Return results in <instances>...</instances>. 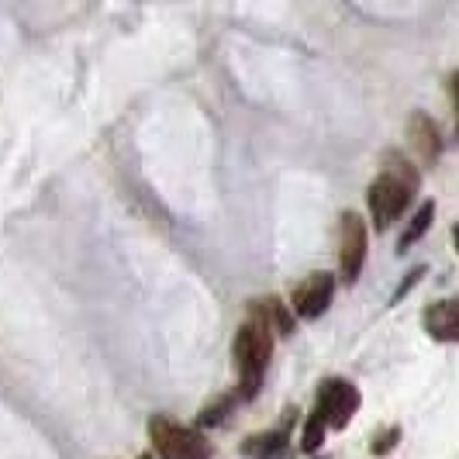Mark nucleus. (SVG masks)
Instances as JSON below:
<instances>
[{"label":"nucleus","mask_w":459,"mask_h":459,"mask_svg":"<svg viewBox=\"0 0 459 459\" xmlns=\"http://www.w3.org/2000/svg\"><path fill=\"white\" fill-rule=\"evenodd\" d=\"M273 328L266 322L259 300H253V318L238 328L235 335V369H238V397L242 401H253L263 384V373L270 363V352H273Z\"/></svg>","instance_id":"nucleus-1"},{"label":"nucleus","mask_w":459,"mask_h":459,"mask_svg":"<svg viewBox=\"0 0 459 459\" xmlns=\"http://www.w3.org/2000/svg\"><path fill=\"white\" fill-rule=\"evenodd\" d=\"M414 186H418V173H414L411 166L404 162V169H387V173H380L373 184H369V214H373V221H377V229H387L394 218L408 207L411 201Z\"/></svg>","instance_id":"nucleus-2"},{"label":"nucleus","mask_w":459,"mask_h":459,"mask_svg":"<svg viewBox=\"0 0 459 459\" xmlns=\"http://www.w3.org/2000/svg\"><path fill=\"white\" fill-rule=\"evenodd\" d=\"M149 436H152V446L162 459H211V446L204 442L201 432L184 429V425H177L162 414H156L149 421Z\"/></svg>","instance_id":"nucleus-3"},{"label":"nucleus","mask_w":459,"mask_h":459,"mask_svg":"<svg viewBox=\"0 0 459 459\" xmlns=\"http://www.w3.org/2000/svg\"><path fill=\"white\" fill-rule=\"evenodd\" d=\"M363 263H367V225L359 214H342V225H339V270H342L345 283H356L363 273Z\"/></svg>","instance_id":"nucleus-4"},{"label":"nucleus","mask_w":459,"mask_h":459,"mask_svg":"<svg viewBox=\"0 0 459 459\" xmlns=\"http://www.w3.org/2000/svg\"><path fill=\"white\" fill-rule=\"evenodd\" d=\"M315 408L325 414V421L332 429H345L349 418L359 408V391L352 384H345V380H328L322 391H318V404Z\"/></svg>","instance_id":"nucleus-5"},{"label":"nucleus","mask_w":459,"mask_h":459,"mask_svg":"<svg viewBox=\"0 0 459 459\" xmlns=\"http://www.w3.org/2000/svg\"><path fill=\"white\" fill-rule=\"evenodd\" d=\"M332 294H335V280H332V273H311L298 290H294V311H298L300 318L315 322V318H322L325 311H328Z\"/></svg>","instance_id":"nucleus-6"},{"label":"nucleus","mask_w":459,"mask_h":459,"mask_svg":"<svg viewBox=\"0 0 459 459\" xmlns=\"http://www.w3.org/2000/svg\"><path fill=\"white\" fill-rule=\"evenodd\" d=\"M425 328L429 335H436L438 342H456L459 335V311L456 300H438L425 311Z\"/></svg>","instance_id":"nucleus-7"},{"label":"nucleus","mask_w":459,"mask_h":459,"mask_svg":"<svg viewBox=\"0 0 459 459\" xmlns=\"http://www.w3.org/2000/svg\"><path fill=\"white\" fill-rule=\"evenodd\" d=\"M411 135H414V145H418V152H421V160L425 162H436L438 152H442V138H438V125L432 117L425 115H414L411 117Z\"/></svg>","instance_id":"nucleus-8"},{"label":"nucleus","mask_w":459,"mask_h":459,"mask_svg":"<svg viewBox=\"0 0 459 459\" xmlns=\"http://www.w3.org/2000/svg\"><path fill=\"white\" fill-rule=\"evenodd\" d=\"M246 456L249 459H276L287 453V429H276V432H263V436H253L246 446Z\"/></svg>","instance_id":"nucleus-9"},{"label":"nucleus","mask_w":459,"mask_h":459,"mask_svg":"<svg viewBox=\"0 0 459 459\" xmlns=\"http://www.w3.org/2000/svg\"><path fill=\"white\" fill-rule=\"evenodd\" d=\"M259 307H263V315H266L270 328H276L280 335H290V332H294V315L287 311V304H283V300L266 298V300H259Z\"/></svg>","instance_id":"nucleus-10"},{"label":"nucleus","mask_w":459,"mask_h":459,"mask_svg":"<svg viewBox=\"0 0 459 459\" xmlns=\"http://www.w3.org/2000/svg\"><path fill=\"white\" fill-rule=\"evenodd\" d=\"M432 218H436V204L429 201V204H421L418 207V214L411 218V225H408V231L401 235V249H408V246H414L421 235H425V229L432 225Z\"/></svg>","instance_id":"nucleus-11"},{"label":"nucleus","mask_w":459,"mask_h":459,"mask_svg":"<svg viewBox=\"0 0 459 459\" xmlns=\"http://www.w3.org/2000/svg\"><path fill=\"white\" fill-rule=\"evenodd\" d=\"M325 429H328V421H325V414L315 408V414L307 418V429H304V438H300V446H304V453H318V446L325 442Z\"/></svg>","instance_id":"nucleus-12"},{"label":"nucleus","mask_w":459,"mask_h":459,"mask_svg":"<svg viewBox=\"0 0 459 459\" xmlns=\"http://www.w3.org/2000/svg\"><path fill=\"white\" fill-rule=\"evenodd\" d=\"M235 404V397H221V401H214V404H207L204 411H201V425H218V421H225V414H229V408Z\"/></svg>","instance_id":"nucleus-13"},{"label":"nucleus","mask_w":459,"mask_h":459,"mask_svg":"<svg viewBox=\"0 0 459 459\" xmlns=\"http://www.w3.org/2000/svg\"><path fill=\"white\" fill-rule=\"evenodd\" d=\"M397 436H401L397 429H387L384 436H377V438H373V453H391L394 442H397Z\"/></svg>","instance_id":"nucleus-14"}]
</instances>
